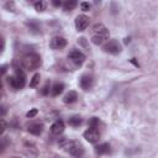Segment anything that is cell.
<instances>
[{
  "label": "cell",
  "mask_w": 158,
  "mask_h": 158,
  "mask_svg": "<svg viewBox=\"0 0 158 158\" xmlns=\"http://www.w3.org/2000/svg\"><path fill=\"white\" fill-rule=\"evenodd\" d=\"M52 4H53L54 6H60V5H62V2H60V1H58V0H53V1H52Z\"/></svg>",
  "instance_id": "cell-28"
},
{
  "label": "cell",
  "mask_w": 158,
  "mask_h": 158,
  "mask_svg": "<svg viewBox=\"0 0 158 158\" xmlns=\"http://www.w3.org/2000/svg\"><path fill=\"white\" fill-rule=\"evenodd\" d=\"M63 89H64V84H63V83H56V84L52 86V89H51V94H52L53 96H58V95L63 91Z\"/></svg>",
  "instance_id": "cell-14"
},
{
  "label": "cell",
  "mask_w": 158,
  "mask_h": 158,
  "mask_svg": "<svg viewBox=\"0 0 158 158\" xmlns=\"http://www.w3.org/2000/svg\"><path fill=\"white\" fill-rule=\"evenodd\" d=\"M38 81H40V74L36 73V74L32 77V80L30 81V86H31V88H35V86L38 84Z\"/></svg>",
  "instance_id": "cell-20"
},
{
  "label": "cell",
  "mask_w": 158,
  "mask_h": 158,
  "mask_svg": "<svg viewBox=\"0 0 158 158\" xmlns=\"http://www.w3.org/2000/svg\"><path fill=\"white\" fill-rule=\"evenodd\" d=\"M46 6H47V2H44V1H37V2H35V9L37 11L46 10Z\"/></svg>",
  "instance_id": "cell-18"
},
{
  "label": "cell",
  "mask_w": 158,
  "mask_h": 158,
  "mask_svg": "<svg viewBox=\"0 0 158 158\" xmlns=\"http://www.w3.org/2000/svg\"><path fill=\"white\" fill-rule=\"evenodd\" d=\"M94 85V79L90 75H83L80 79V86L84 90H90Z\"/></svg>",
  "instance_id": "cell-10"
},
{
  "label": "cell",
  "mask_w": 158,
  "mask_h": 158,
  "mask_svg": "<svg viewBox=\"0 0 158 158\" xmlns=\"http://www.w3.org/2000/svg\"><path fill=\"white\" fill-rule=\"evenodd\" d=\"M89 125H90V127H93V128H98V125H99V118L93 117V118L90 120Z\"/></svg>",
  "instance_id": "cell-22"
},
{
  "label": "cell",
  "mask_w": 158,
  "mask_h": 158,
  "mask_svg": "<svg viewBox=\"0 0 158 158\" xmlns=\"http://www.w3.org/2000/svg\"><path fill=\"white\" fill-rule=\"evenodd\" d=\"M68 123L70 126H74V127H78L79 125H81V118L79 116H72L69 120H68Z\"/></svg>",
  "instance_id": "cell-17"
},
{
  "label": "cell",
  "mask_w": 158,
  "mask_h": 158,
  "mask_svg": "<svg viewBox=\"0 0 158 158\" xmlns=\"http://www.w3.org/2000/svg\"><path fill=\"white\" fill-rule=\"evenodd\" d=\"M93 31H94V35H98V36H101V37H105V38L109 37V31H107L106 26L101 22L95 23L93 26Z\"/></svg>",
  "instance_id": "cell-9"
},
{
  "label": "cell",
  "mask_w": 158,
  "mask_h": 158,
  "mask_svg": "<svg viewBox=\"0 0 158 158\" xmlns=\"http://www.w3.org/2000/svg\"><path fill=\"white\" fill-rule=\"evenodd\" d=\"M75 6H77V1H75V0H67V1L63 4V9H64L65 11H70V10H73Z\"/></svg>",
  "instance_id": "cell-16"
},
{
  "label": "cell",
  "mask_w": 158,
  "mask_h": 158,
  "mask_svg": "<svg viewBox=\"0 0 158 158\" xmlns=\"http://www.w3.org/2000/svg\"><path fill=\"white\" fill-rule=\"evenodd\" d=\"M7 81L14 89H22L25 86L26 78H25V74L21 70H16L15 75H11V77L7 78Z\"/></svg>",
  "instance_id": "cell-3"
},
{
  "label": "cell",
  "mask_w": 158,
  "mask_h": 158,
  "mask_svg": "<svg viewBox=\"0 0 158 158\" xmlns=\"http://www.w3.org/2000/svg\"><path fill=\"white\" fill-rule=\"evenodd\" d=\"M89 25V17L85 15H79L75 19V27L78 31H84Z\"/></svg>",
  "instance_id": "cell-8"
},
{
  "label": "cell",
  "mask_w": 158,
  "mask_h": 158,
  "mask_svg": "<svg viewBox=\"0 0 158 158\" xmlns=\"http://www.w3.org/2000/svg\"><path fill=\"white\" fill-rule=\"evenodd\" d=\"M21 65L27 70H36L41 65V57L36 53H28L22 58Z\"/></svg>",
  "instance_id": "cell-2"
},
{
  "label": "cell",
  "mask_w": 158,
  "mask_h": 158,
  "mask_svg": "<svg viewBox=\"0 0 158 158\" xmlns=\"http://www.w3.org/2000/svg\"><path fill=\"white\" fill-rule=\"evenodd\" d=\"M80 7H81V10H83V11H89V10H90V4L84 1V2H81V4H80Z\"/></svg>",
  "instance_id": "cell-23"
},
{
  "label": "cell",
  "mask_w": 158,
  "mask_h": 158,
  "mask_svg": "<svg viewBox=\"0 0 158 158\" xmlns=\"http://www.w3.org/2000/svg\"><path fill=\"white\" fill-rule=\"evenodd\" d=\"M49 93V83H46V85L43 86V89H42V94L43 95H47Z\"/></svg>",
  "instance_id": "cell-24"
},
{
  "label": "cell",
  "mask_w": 158,
  "mask_h": 158,
  "mask_svg": "<svg viewBox=\"0 0 158 158\" xmlns=\"http://www.w3.org/2000/svg\"><path fill=\"white\" fill-rule=\"evenodd\" d=\"M5 147H6V144H5L4 139H2V138H0V153H1V152H4Z\"/></svg>",
  "instance_id": "cell-26"
},
{
  "label": "cell",
  "mask_w": 158,
  "mask_h": 158,
  "mask_svg": "<svg viewBox=\"0 0 158 158\" xmlns=\"http://www.w3.org/2000/svg\"><path fill=\"white\" fill-rule=\"evenodd\" d=\"M102 49H104L106 53L116 54V53H120V51H121V44L118 43V41L111 40V41L106 42V43L102 46Z\"/></svg>",
  "instance_id": "cell-4"
},
{
  "label": "cell",
  "mask_w": 158,
  "mask_h": 158,
  "mask_svg": "<svg viewBox=\"0 0 158 158\" xmlns=\"http://www.w3.org/2000/svg\"><path fill=\"white\" fill-rule=\"evenodd\" d=\"M105 40H106L105 37H101V36H98V35H94V36L91 37V41H93L94 44H101Z\"/></svg>",
  "instance_id": "cell-19"
},
{
  "label": "cell",
  "mask_w": 158,
  "mask_h": 158,
  "mask_svg": "<svg viewBox=\"0 0 158 158\" xmlns=\"http://www.w3.org/2000/svg\"><path fill=\"white\" fill-rule=\"evenodd\" d=\"M6 68H7L6 65H4V67H1V68H0V74H2V73H5V72H6Z\"/></svg>",
  "instance_id": "cell-29"
},
{
  "label": "cell",
  "mask_w": 158,
  "mask_h": 158,
  "mask_svg": "<svg viewBox=\"0 0 158 158\" xmlns=\"http://www.w3.org/2000/svg\"><path fill=\"white\" fill-rule=\"evenodd\" d=\"M2 88V81H1V79H0V89Z\"/></svg>",
  "instance_id": "cell-30"
},
{
  "label": "cell",
  "mask_w": 158,
  "mask_h": 158,
  "mask_svg": "<svg viewBox=\"0 0 158 158\" xmlns=\"http://www.w3.org/2000/svg\"><path fill=\"white\" fill-rule=\"evenodd\" d=\"M68 58H69L75 65H81V64L84 63V60H85V54H84L83 52L78 51V49H74V51H72V52L69 53Z\"/></svg>",
  "instance_id": "cell-6"
},
{
  "label": "cell",
  "mask_w": 158,
  "mask_h": 158,
  "mask_svg": "<svg viewBox=\"0 0 158 158\" xmlns=\"http://www.w3.org/2000/svg\"><path fill=\"white\" fill-rule=\"evenodd\" d=\"M77 99H78V94L72 90V91H69V93H67V94L64 95L63 101H64L65 104H73V102L77 101Z\"/></svg>",
  "instance_id": "cell-13"
},
{
  "label": "cell",
  "mask_w": 158,
  "mask_h": 158,
  "mask_svg": "<svg viewBox=\"0 0 158 158\" xmlns=\"http://www.w3.org/2000/svg\"><path fill=\"white\" fill-rule=\"evenodd\" d=\"M0 52H1V51H0Z\"/></svg>",
  "instance_id": "cell-31"
},
{
  "label": "cell",
  "mask_w": 158,
  "mask_h": 158,
  "mask_svg": "<svg viewBox=\"0 0 158 158\" xmlns=\"http://www.w3.org/2000/svg\"><path fill=\"white\" fill-rule=\"evenodd\" d=\"M84 138L90 142V143H96L99 142L100 139V133L98 131V128H93V127H89L85 132H84Z\"/></svg>",
  "instance_id": "cell-5"
},
{
  "label": "cell",
  "mask_w": 158,
  "mask_h": 158,
  "mask_svg": "<svg viewBox=\"0 0 158 158\" xmlns=\"http://www.w3.org/2000/svg\"><path fill=\"white\" fill-rule=\"evenodd\" d=\"M95 152L96 154H106L110 152V146L109 143H102V144H99L95 147Z\"/></svg>",
  "instance_id": "cell-15"
},
{
  "label": "cell",
  "mask_w": 158,
  "mask_h": 158,
  "mask_svg": "<svg viewBox=\"0 0 158 158\" xmlns=\"http://www.w3.org/2000/svg\"><path fill=\"white\" fill-rule=\"evenodd\" d=\"M58 144H59L64 151L69 152V153H70L73 157H75V158H80V157H83V154H84V148H83V146H81L79 142H77V141H69L68 138L63 137V138H60V139L58 141Z\"/></svg>",
  "instance_id": "cell-1"
},
{
  "label": "cell",
  "mask_w": 158,
  "mask_h": 158,
  "mask_svg": "<svg viewBox=\"0 0 158 158\" xmlns=\"http://www.w3.org/2000/svg\"><path fill=\"white\" fill-rule=\"evenodd\" d=\"M36 114H37V109H32L31 111H28V112L26 114V116H27V117H33Z\"/></svg>",
  "instance_id": "cell-25"
},
{
  "label": "cell",
  "mask_w": 158,
  "mask_h": 158,
  "mask_svg": "<svg viewBox=\"0 0 158 158\" xmlns=\"http://www.w3.org/2000/svg\"><path fill=\"white\" fill-rule=\"evenodd\" d=\"M67 46V41L64 37H60V36H56L51 40L49 42V47L52 49H62Z\"/></svg>",
  "instance_id": "cell-7"
},
{
  "label": "cell",
  "mask_w": 158,
  "mask_h": 158,
  "mask_svg": "<svg viewBox=\"0 0 158 158\" xmlns=\"http://www.w3.org/2000/svg\"><path fill=\"white\" fill-rule=\"evenodd\" d=\"M64 131V122L60 120H57L52 126H51V132L53 135H60Z\"/></svg>",
  "instance_id": "cell-11"
},
{
  "label": "cell",
  "mask_w": 158,
  "mask_h": 158,
  "mask_svg": "<svg viewBox=\"0 0 158 158\" xmlns=\"http://www.w3.org/2000/svg\"><path fill=\"white\" fill-rule=\"evenodd\" d=\"M28 132L35 135V136H40L42 133V130H43V125L42 123H32L28 126Z\"/></svg>",
  "instance_id": "cell-12"
},
{
  "label": "cell",
  "mask_w": 158,
  "mask_h": 158,
  "mask_svg": "<svg viewBox=\"0 0 158 158\" xmlns=\"http://www.w3.org/2000/svg\"><path fill=\"white\" fill-rule=\"evenodd\" d=\"M6 127H7V123H6V121H5V120H0V136H1V135L5 132Z\"/></svg>",
  "instance_id": "cell-21"
},
{
  "label": "cell",
  "mask_w": 158,
  "mask_h": 158,
  "mask_svg": "<svg viewBox=\"0 0 158 158\" xmlns=\"http://www.w3.org/2000/svg\"><path fill=\"white\" fill-rule=\"evenodd\" d=\"M6 112H7V109H6L5 106H0V117L4 116Z\"/></svg>",
  "instance_id": "cell-27"
}]
</instances>
